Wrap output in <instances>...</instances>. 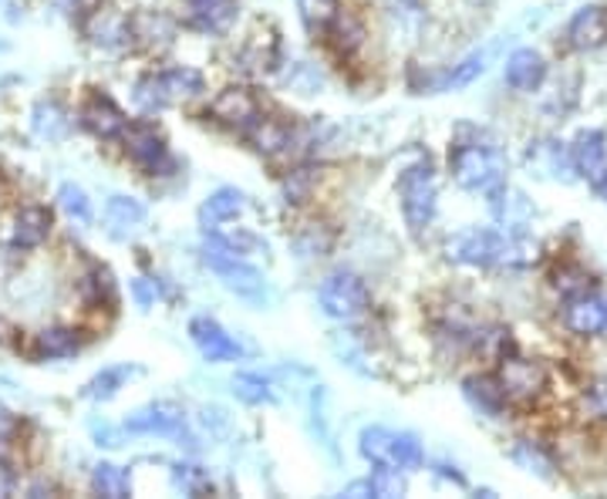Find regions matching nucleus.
Listing matches in <instances>:
<instances>
[{
    "label": "nucleus",
    "mask_w": 607,
    "mask_h": 499,
    "mask_svg": "<svg viewBox=\"0 0 607 499\" xmlns=\"http://www.w3.org/2000/svg\"><path fill=\"white\" fill-rule=\"evenodd\" d=\"M190 4H196V0H190Z\"/></svg>",
    "instance_id": "obj_41"
},
{
    "label": "nucleus",
    "mask_w": 607,
    "mask_h": 499,
    "mask_svg": "<svg viewBox=\"0 0 607 499\" xmlns=\"http://www.w3.org/2000/svg\"><path fill=\"white\" fill-rule=\"evenodd\" d=\"M233 395H237L244 405H273L277 401V392H273V382L257 375V372H240L237 378L229 382Z\"/></svg>",
    "instance_id": "obj_28"
},
{
    "label": "nucleus",
    "mask_w": 607,
    "mask_h": 499,
    "mask_svg": "<svg viewBox=\"0 0 607 499\" xmlns=\"http://www.w3.org/2000/svg\"><path fill=\"white\" fill-rule=\"evenodd\" d=\"M190 8V27L203 34H223L237 21V0H196Z\"/></svg>",
    "instance_id": "obj_20"
},
{
    "label": "nucleus",
    "mask_w": 607,
    "mask_h": 499,
    "mask_svg": "<svg viewBox=\"0 0 607 499\" xmlns=\"http://www.w3.org/2000/svg\"><path fill=\"white\" fill-rule=\"evenodd\" d=\"M317 304L335 321H355V317H361L371 307V291L351 270H338V274H331L321 284Z\"/></svg>",
    "instance_id": "obj_6"
},
{
    "label": "nucleus",
    "mask_w": 607,
    "mask_h": 499,
    "mask_svg": "<svg viewBox=\"0 0 607 499\" xmlns=\"http://www.w3.org/2000/svg\"><path fill=\"white\" fill-rule=\"evenodd\" d=\"M81 125L95 135V139H119V135L125 132V125H128V118L112 99L95 95V99H88L85 109H81Z\"/></svg>",
    "instance_id": "obj_15"
},
{
    "label": "nucleus",
    "mask_w": 607,
    "mask_h": 499,
    "mask_svg": "<svg viewBox=\"0 0 607 499\" xmlns=\"http://www.w3.org/2000/svg\"><path fill=\"white\" fill-rule=\"evenodd\" d=\"M162 84H166V95L169 102H179V99H193L203 92V75L196 68H169V71H159Z\"/></svg>",
    "instance_id": "obj_29"
},
{
    "label": "nucleus",
    "mask_w": 607,
    "mask_h": 499,
    "mask_svg": "<svg viewBox=\"0 0 607 499\" xmlns=\"http://www.w3.org/2000/svg\"><path fill=\"white\" fill-rule=\"evenodd\" d=\"M571 156H574L577 175L594 183L597 175L607 172V135L600 128H584L571 146Z\"/></svg>",
    "instance_id": "obj_17"
},
{
    "label": "nucleus",
    "mask_w": 607,
    "mask_h": 499,
    "mask_svg": "<svg viewBox=\"0 0 607 499\" xmlns=\"http://www.w3.org/2000/svg\"><path fill=\"white\" fill-rule=\"evenodd\" d=\"M244 209H247L244 190H237V186H220V190H213V193L203 200V206H200V226H203V234L220 230V226H223L226 219H237Z\"/></svg>",
    "instance_id": "obj_16"
},
{
    "label": "nucleus",
    "mask_w": 607,
    "mask_h": 499,
    "mask_svg": "<svg viewBox=\"0 0 607 499\" xmlns=\"http://www.w3.org/2000/svg\"><path fill=\"white\" fill-rule=\"evenodd\" d=\"M503 78H506V84L513 88V92L530 95V92H537V88L543 84V78H547V61L533 48H517L506 58Z\"/></svg>",
    "instance_id": "obj_13"
},
{
    "label": "nucleus",
    "mask_w": 607,
    "mask_h": 499,
    "mask_svg": "<svg viewBox=\"0 0 607 499\" xmlns=\"http://www.w3.org/2000/svg\"><path fill=\"white\" fill-rule=\"evenodd\" d=\"M52 226H55L52 209H44V206L18 209V216H14V247H21V250L41 247L44 240L52 237Z\"/></svg>",
    "instance_id": "obj_19"
},
{
    "label": "nucleus",
    "mask_w": 607,
    "mask_h": 499,
    "mask_svg": "<svg viewBox=\"0 0 607 499\" xmlns=\"http://www.w3.org/2000/svg\"><path fill=\"white\" fill-rule=\"evenodd\" d=\"M496 378L513 405H527V401L540 398V392L547 388V368L537 358H520V354H506L499 361Z\"/></svg>",
    "instance_id": "obj_7"
},
{
    "label": "nucleus",
    "mask_w": 607,
    "mask_h": 499,
    "mask_svg": "<svg viewBox=\"0 0 607 499\" xmlns=\"http://www.w3.org/2000/svg\"><path fill=\"white\" fill-rule=\"evenodd\" d=\"M122 143H125L128 159L138 169H146V172H159L169 162V149H166L162 132L153 122H146V118L128 122L125 132H122Z\"/></svg>",
    "instance_id": "obj_8"
},
{
    "label": "nucleus",
    "mask_w": 607,
    "mask_h": 499,
    "mask_svg": "<svg viewBox=\"0 0 607 499\" xmlns=\"http://www.w3.org/2000/svg\"><path fill=\"white\" fill-rule=\"evenodd\" d=\"M591 405L597 408L600 416H607V378L594 382V388H591Z\"/></svg>",
    "instance_id": "obj_38"
},
{
    "label": "nucleus",
    "mask_w": 607,
    "mask_h": 499,
    "mask_svg": "<svg viewBox=\"0 0 607 499\" xmlns=\"http://www.w3.org/2000/svg\"><path fill=\"white\" fill-rule=\"evenodd\" d=\"M91 492L105 496V499H125L132 492V476L122 466L99 463L95 473H91Z\"/></svg>",
    "instance_id": "obj_26"
},
{
    "label": "nucleus",
    "mask_w": 607,
    "mask_h": 499,
    "mask_svg": "<svg viewBox=\"0 0 607 499\" xmlns=\"http://www.w3.org/2000/svg\"><path fill=\"white\" fill-rule=\"evenodd\" d=\"M398 200H402V213H405L408 230L423 234L436 216V200H439L436 172H432L429 162H415L398 175Z\"/></svg>",
    "instance_id": "obj_5"
},
{
    "label": "nucleus",
    "mask_w": 607,
    "mask_h": 499,
    "mask_svg": "<svg viewBox=\"0 0 607 499\" xmlns=\"http://www.w3.org/2000/svg\"><path fill=\"white\" fill-rule=\"evenodd\" d=\"M483 71H486V55H470L465 61L452 65V71L436 81V88H439V92H456V88L473 84Z\"/></svg>",
    "instance_id": "obj_30"
},
{
    "label": "nucleus",
    "mask_w": 607,
    "mask_h": 499,
    "mask_svg": "<svg viewBox=\"0 0 607 499\" xmlns=\"http://www.w3.org/2000/svg\"><path fill=\"white\" fill-rule=\"evenodd\" d=\"M203 263L223 281L226 291L240 294L247 300H260L263 274L244 257V250L233 247L223 234H206V240H203Z\"/></svg>",
    "instance_id": "obj_3"
},
{
    "label": "nucleus",
    "mask_w": 607,
    "mask_h": 499,
    "mask_svg": "<svg viewBox=\"0 0 607 499\" xmlns=\"http://www.w3.org/2000/svg\"><path fill=\"white\" fill-rule=\"evenodd\" d=\"M449 257L470 266H503V263H530L537 260V243L524 234L499 230H470L449 243Z\"/></svg>",
    "instance_id": "obj_1"
},
{
    "label": "nucleus",
    "mask_w": 607,
    "mask_h": 499,
    "mask_svg": "<svg viewBox=\"0 0 607 499\" xmlns=\"http://www.w3.org/2000/svg\"><path fill=\"white\" fill-rule=\"evenodd\" d=\"M172 486L182 496H206L213 489V479L203 466H190V463H179L172 466Z\"/></svg>",
    "instance_id": "obj_31"
},
{
    "label": "nucleus",
    "mask_w": 607,
    "mask_h": 499,
    "mask_svg": "<svg viewBox=\"0 0 607 499\" xmlns=\"http://www.w3.org/2000/svg\"><path fill=\"white\" fill-rule=\"evenodd\" d=\"M564 325L577 334V338H597L607 331V294H577L567 300L564 310Z\"/></svg>",
    "instance_id": "obj_12"
},
{
    "label": "nucleus",
    "mask_w": 607,
    "mask_h": 499,
    "mask_svg": "<svg viewBox=\"0 0 607 499\" xmlns=\"http://www.w3.org/2000/svg\"><path fill=\"white\" fill-rule=\"evenodd\" d=\"M81 351V338L75 328H44L34 338V358L37 361H58V358H71Z\"/></svg>",
    "instance_id": "obj_22"
},
{
    "label": "nucleus",
    "mask_w": 607,
    "mask_h": 499,
    "mask_svg": "<svg viewBox=\"0 0 607 499\" xmlns=\"http://www.w3.org/2000/svg\"><path fill=\"white\" fill-rule=\"evenodd\" d=\"M146 219V206L132 200V196H109L105 203V223H109V234L115 240H125L132 230H138Z\"/></svg>",
    "instance_id": "obj_21"
},
{
    "label": "nucleus",
    "mask_w": 607,
    "mask_h": 499,
    "mask_svg": "<svg viewBox=\"0 0 607 499\" xmlns=\"http://www.w3.org/2000/svg\"><path fill=\"white\" fill-rule=\"evenodd\" d=\"M125 429L135 435H186V412L176 401H149L125 419Z\"/></svg>",
    "instance_id": "obj_9"
},
{
    "label": "nucleus",
    "mask_w": 607,
    "mask_h": 499,
    "mask_svg": "<svg viewBox=\"0 0 607 499\" xmlns=\"http://www.w3.org/2000/svg\"><path fill=\"white\" fill-rule=\"evenodd\" d=\"M341 496H379V499H392V496H405V479L398 476V469H379L368 479H355Z\"/></svg>",
    "instance_id": "obj_24"
},
{
    "label": "nucleus",
    "mask_w": 607,
    "mask_h": 499,
    "mask_svg": "<svg viewBox=\"0 0 607 499\" xmlns=\"http://www.w3.org/2000/svg\"><path fill=\"white\" fill-rule=\"evenodd\" d=\"M527 162H530L540 175L564 179V183H571V179L577 175V166H574L571 149H564V143H557V139H543V143L530 146Z\"/></svg>",
    "instance_id": "obj_18"
},
{
    "label": "nucleus",
    "mask_w": 607,
    "mask_h": 499,
    "mask_svg": "<svg viewBox=\"0 0 607 499\" xmlns=\"http://www.w3.org/2000/svg\"><path fill=\"white\" fill-rule=\"evenodd\" d=\"M297 8H301L304 27H307L314 37H328L331 27H335L338 18H341L338 0H297Z\"/></svg>",
    "instance_id": "obj_25"
},
{
    "label": "nucleus",
    "mask_w": 607,
    "mask_h": 499,
    "mask_svg": "<svg viewBox=\"0 0 607 499\" xmlns=\"http://www.w3.org/2000/svg\"><path fill=\"white\" fill-rule=\"evenodd\" d=\"M210 115L220 122V125H229V128H244L250 132L263 112H260V99L250 92V88H240V84H233V88H223V92L213 99L210 105Z\"/></svg>",
    "instance_id": "obj_10"
},
{
    "label": "nucleus",
    "mask_w": 607,
    "mask_h": 499,
    "mask_svg": "<svg viewBox=\"0 0 607 499\" xmlns=\"http://www.w3.org/2000/svg\"><path fill=\"white\" fill-rule=\"evenodd\" d=\"M14 432H18V416H14V412H8V408L0 405V442H8Z\"/></svg>",
    "instance_id": "obj_37"
},
{
    "label": "nucleus",
    "mask_w": 607,
    "mask_h": 499,
    "mask_svg": "<svg viewBox=\"0 0 607 499\" xmlns=\"http://www.w3.org/2000/svg\"><path fill=\"white\" fill-rule=\"evenodd\" d=\"M358 449L361 456L379 466V469H398V473H412L426 463L423 442H418L412 432H395L385 426H371L358 435Z\"/></svg>",
    "instance_id": "obj_4"
},
{
    "label": "nucleus",
    "mask_w": 607,
    "mask_h": 499,
    "mask_svg": "<svg viewBox=\"0 0 607 499\" xmlns=\"http://www.w3.org/2000/svg\"><path fill=\"white\" fill-rule=\"evenodd\" d=\"M567 41L577 52H597L607 44V11L600 4L581 8L567 24Z\"/></svg>",
    "instance_id": "obj_14"
},
{
    "label": "nucleus",
    "mask_w": 607,
    "mask_h": 499,
    "mask_svg": "<svg viewBox=\"0 0 607 499\" xmlns=\"http://www.w3.org/2000/svg\"><path fill=\"white\" fill-rule=\"evenodd\" d=\"M190 338L193 344L200 348V354L210 361V365H223V361H237L244 358V344L226 334V328L220 321H213V317L200 314L190 321Z\"/></svg>",
    "instance_id": "obj_11"
},
{
    "label": "nucleus",
    "mask_w": 607,
    "mask_h": 499,
    "mask_svg": "<svg viewBox=\"0 0 607 499\" xmlns=\"http://www.w3.org/2000/svg\"><path fill=\"white\" fill-rule=\"evenodd\" d=\"M34 128H37V135H48V139H61L65 128H68L65 112H61L55 102H41V105L34 109Z\"/></svg>",
    "instance_id": "obj_34"
},
{
    "label": "nucleus",
    "mask_w": 607,
    "mask_h": 499,
    "mask_svg": "<svg viewBox=\"0 0 607 499\" xmlns=\"http://www.w3.org/2000/svg\"><path fill=\"white\" fill-rule=\"evenodd\" d=\"M58 203H61V209H65L71 219H78V223H88V219H91V203H88V196H85L81 186L65 183V186L58 190Z\"/></svg>",
    "instance_id": "obj_35"
},
{
    "label": "nucleus",
    "mask_w": 607,
    "mask_h": 499,
    "mask_svg": "<svg viewBox=\"0 0 607 499\" xmlns=\"http://www.w3.org/2000/svg\"><path fill=\"white\" fill-rule=\"evenodd\" d=\"M132 375H135V368H128V365L102 368L95 378H91V382L81 388V395H85V398H91V401H112V398L119 395V388H122Z\"/></svg>",
    "instance_id": "obj_27"
},
{
    "label": "nucleus",
    "mask_w": 607,
    "mask_h": 499,
    "mask_svg": "<svg viewBox=\"0 0 607 499\" xmlns=\"http://www.w3.org/2000/svg\"><path fill=\"white\" fill-rule=\"evenodd\" d=\"M462 388H465V398H470V401L480 408V412H486V416H503V408L509 405V398H506L499 378L473 375V378H465Z\"/></svg>",
    "instance_id": "obj_23"
},
{
    "label": "nucleus",
    "mask_w": 607,
    "mask_h": 499,
    "mask_svg": "<svg viewBox=\"0 0 607 499\" xmlns=\"http://www.w3.org/2000/svg\"><path fill=\"white\" fill-rule=\"evenodd\" d=\"M135 105L143 109V112H162L169 109V95H166V84L159 75H146V78H138L135 84Z\"/></svg>",
    "instance_id": "obj_32"
},
{
    "label": "nucleus",
    "mask_w": 607,
    "mask_h": 499,
    "mask_svg": "<svg viewBox=\"0 0 607 499\" xmlns=\"http://www.w3.org/2000/svg\"><path fill=\"white\" fill-rule=\"evenodd\" d=\"M132 294H135L138 307H153V300H156V281H135L132 284Z\"/></svg>",
    "instance_id": "obj_36"
},
{
    "label": "nucleus",
    "mask_w": 607,
    "mask_h": 499,
    "mask_svg": "<svg viewBox=\"0 0 607 499\" xmlns=\"http://www.w3.org/2000/svg\"><path fill=\"white\" fill-rule=\"evenodd\" d=\"M449 169L456 183L470 193H490L506 183V156L496 143H456L449 152Z\"/></svg>",
    "instance_id": "obj_2"
},
{
    "label": "nucleus",
    "mask_w": 607,
    "mask_h": 499,
    "mask_svg": "<svg viewBox=\"0 0 607 499\" xmlns=\"http://www.w3.org/2000/svg\"><path fill=\"white\" fill-rule=\"evenodd\" d=\"M591 190H594V196H597L600 203H607V172L594 179V183H591Z\"/></svg>",
    "instance_id": "obj_40"
},
{
    "label": "nucleus",
    "mask_w": 607,
    "mask_h": 499,
    "mask_svg": "<svg viewBox=\"0 0 607 499\" xmlns=\"http://www.w3.org/2000/svg\"><path fill=\"white\" fill-rule=\"evenodd\" d=\"M14 492V469L0 460V496H11Z\"/></svg>",
    "instance_id": "obj_39"
},
{
    "label": "nucleus",
    "mask_w": 607,
    "mask_h": 499,
    "mask_svg": "<svg viewBox=\"0 0 607 499\" xmlns=\"http://www.w3.org/2000/svg\"><path fill=\"white\" fill-rule=\"evenodd\" d=\"M509 456H513V463H520L527 473H537V476H543V479H550L553 473V463L543 456V452H540V445H533V442H527V439H520L517 445H513V452H509Z\"/></svg>",
    "instance_id": "obj_33"
}]
</instances>
